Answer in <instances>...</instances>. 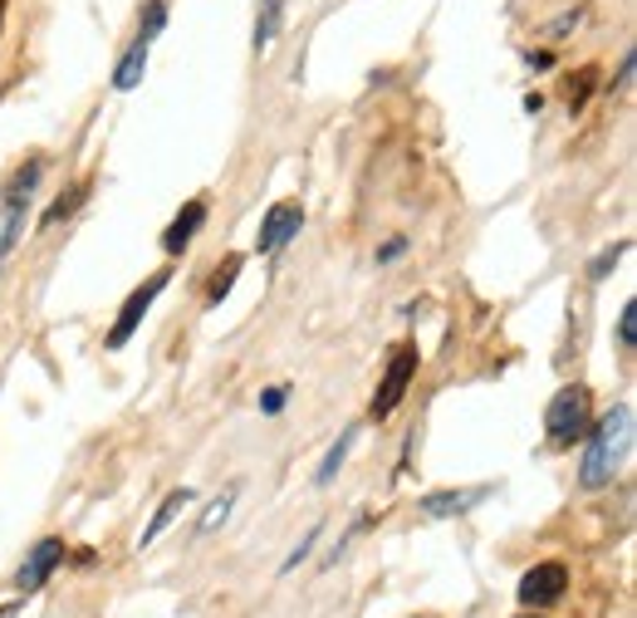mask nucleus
I'll return each instance as SVG.
<instances>
[{
	"mask_svg": "<svg viewBox=\"0 0 637 618\" xmlns=\"http://www.w3.org/2000/svg\"><path fill=\"white\" fill-rule=\"evenodd\" d=\"M633 446V403H618L613 412H603L594 437H588V452H584V466H578V481H584V491H603L613 486V476H618L623 456H628Z\"/></svg>",
	"mask_w": 637,
	"mask_h": 618,
	"instance_id": "f257e3e1",
	"label": "nucleus"
},
{
	"mask_svg": "<svg viewBox=\"0 0 637 618\" xmlns=\"http://www.w3.org/2000/svg\"><path fill=\"white\" fill-rule=\"evenodd\" d=\"M544 428H550V446H574L588 432V388H560L550 412H544Z\"/></svg>",
	"mask_w": 637,
	"mask_h": 618,
	"instance_id": "f03ea898",
	"label": "nucleus"
},
{
	"mask_svg": "<svg viewBox=\"0 0 637 618\" xmlns=\"http://www.w3.org/2000/svg\"><path fill=\"white\" fill-rule=\"evenodd\" d=\"M413 373H417V349H397L393 363H388V373H383V383H378V398H373V418H378V422L397 412L407 383H413Z\"/></svg>",
	"mask_w": 637,
	"mask_h": 618,
	"instance_id": "7ed1b4c3",
	"label": "nucleus"
},
{
	"mask_svg": "<svg viewBox=\"0 0 637 618\" xmlns=\"http://www.w3.org/2000/svg\"><path fill=\"white\" fill-rule=\"evenodd\" d=\"M60 559H64V540H40L35 549L25 555V565L15 569V589H20V599H30L35 589H44V579L60 569Z\"/></svg>",
	"mask_w": 637,
	"mask_h": 618,
	"instance_id": "20e7f679",
	"label": "nucleus"
},
{
	"mask_svg": "<svg viewBox=\"0 0 637 618\" xmlns=\"http://www.w3.org/2000/svg\"><path fill=\"white\" fill-rule=\"evenodd\" d=\"M163 290H167V275H153V280H147L143 290H133L128 300H123V309H118V325H113V334H108L113 349H123V343L133 339V329L143 325V315H147V309H153V300H157V295H163Z\"/></svg>",
	"mask_w": 637,
	"mask_h": 618,
	"instance_id": "39448f33",
	"label": "nucleus"
},
{
	"mask_svg": "<svg viewBox=\"0 0 637 618\" xmlns=\"http://www.w3.org/2000/svg\"><path fill=\"white\" fill-rule=\"evenodd\" d=\"M564 589H568V569L550 559V565H534L530 575L520 579V604H525V609H544V604H554Z\"/></svg>",
	"mask_w": 637,
	"mask_h": 618,
	"instance_id": "423d86ee",
	"label": "nucleus"
},
{
	"mask_svg": "<svg viewBox=\"0 0 637 618\" xmlns=\"http://www.w3.org/2000/svg\"><path fill=\"white\" fill-rule=\"evenodd\" d=\"M300 226H304L300 202H280V206H270L265 222H260V240H255V246H260V250H280L284 240L300 231Z\"/></svg>",
	"mask_w": 637,
	"mask_h": 618,
	"instance_id": "0eeeda50",
	"label": "nucleus"
},
{
	"mask_svg": "<svg viewBox=\"0 0 637 618\" xmlns=\"http://www.w3.org/2000/svg\"><path fill=\"white\" fill-rule=\"evenodd\" d=\"M485 496H491L485 486H476V491H431V496H422V515H431V521H451V515H466L471 506H481Z\"/></svg>",
	"mask_w": 637,
	"mask_h": 618,
	"instance_id": "6e6552de",
	"label": "nucleus"
},
{
	"mask_svg": "<svg viewBox=\"0 0 637 618\" xmlns=\"http://www.w3.org/2000/svg\"><path fill=\"white\" fill-rule=\"evenodd\" d=\"M201 222H207V202H187V212H181L177 222L167 226V236H163V250H167V256H181V250L191 246V236L201 231Z\"/></svg>",
	"mask_w": 637,
	"mask_h": 618,
	"instance_id": "1a4fd4ad",
	"label": "nucleus"
},
{
	"mask_svg": "<svg viewBox=\"0 0 637 618\" xmlns=\"http://www.w3.org/2000/svg\"><path fill=\"white\" fill-rule=\"evenodd\" d=\"M143 69H147V40H138V44H133V50L118 60V69H113V89H118V94L138 89V84H143Z\"/></svg>",
	"mask_w": 637,
	"mask_h": 618,
	"instance_id": "9d476101",
	"label": "nucleus"
},
{
	"mask_svg": "<svg viewBox=\"0 0 637 618\" xmlns=\"http://www.w3.org/2000/svg\"><path fill=\"white\" fill-rule=\"evenodd\" d=\"M187 506H191V491H187V486H181V491H167V501H163V506H157L153 525H147V531H143V545H153L157 535H163L167 525H173V521H177V515L187 511Z\"/></svg>",
	"mask_w": 637,
	"mask_h": 618,
	"instance_id": "9b49d317",
	"label": "nucleus"
},
{
	"mask_svg": "<svg viewBox=\"0 0 637 618\" xmlns=\"http://www.w3.org/2000/svg\"><path fill=\"white\" fill-rule=\"evenodd\" d=\"M354 452V432H344L334 446H328V456H324V466H318V486H328V481L338 476V466H344V456Z\"/></svg>",
	"mask_w": 637,
	"mask_h": 618,
	"instance_id": "f8f14e48",
	"label": "nucleus"
},
{
	"mask_svg": "<svg viewBox=\"0 0 637 618\" xmlns=\"http://www.w3.org/2000/svg\"><path fill=\"white\" fill-rule=\"evenodd\" d=\"M275 30H280V0H265V10H260V20H255V50H270Z\"/></svg>",
	"mask_w": 637,
	"mask_h": 618,
	"instance_id": "ddd939ff",
	"label": "nucleus"
},
{
	"mask_svg": "<svg viewBox=\"0 0 637 618\" xmlns=\"http://www.w3.org/2000/svg\"><path fill=\"white\" fill-rule=\"evenodd\" d=\"M236 275H241V256H231L221 270L211 275V290H207V300H211V305H221L226 295H231V280H236Z\"/></svg>",
	"mask_w": 637,
	"mask_h": 618,
	"instance_id": "4468645a",
	"label": "nucleus"
},
{
	"mask_svg": "<svg viewBox=\"0 0 637 618\" xmlns=\"http://www.w3.org/2000/svg\"><path fill=\"white\" fill-rule=\"evenodd\" d=\"M167 25V0H147V6H143V20H138V40H153V34L157 30H163Z\"/></svg>",
	"mask_w": 637,
	"mask_h": 618,
	"instance_id": "2eb2a0df",
	"label": "nucleus"
},
{
	"mask_svg": "<svg viewBox=\"0 0 637 618\" xmlns=\"http://www.w3.org/2000/svg\"><path fill=\"white\" fill-rule=\"evenodd\" d=\"M618 343H623V353H633V343H637V305L633 300L623 305V315H618Z\"/></svg>",
	"mask_w": 637,
	"mask_h": 618,
	"instance_id": "dca6fc26",
	"label": "nucleus"
},
{
	"mask_svg": "<svg viewBox=\"0 0 637 618\" xmlns=\"http://www.w3.org/2000/svg\"><path fill=\"white\" fill-rule=\"evenodd\" d=\"M79 197H84V187H70V192H64V197L54 202L50 212H44V226H54V222H60V216H70L74 206H79Z\"/></svg>",
	"mask_w": 637,
	"mask_h": 618,
	"instance_id": "f3484780",
	"label": "nucleus"
},
{
	"mask_svg": "<svg viewBox=\"0 0 637 618\" xmlns=\"http://www.w3.org/2000/svg\"><path fill=\"white\" fill-rule=\"evenodd\" d=\"M231 501H236V491H226V496H221V501H211V511H207V515H201V531H216V525H221V521H226V511H231Z\"/></svg>",
	"mask_w": 637,
	"mask_h": 618,
	"instance_id": "a211bd4d",
	"label": "nucleus"
},
{
	"mask_svg": "<svg viewBox=\"0 0 637 618\" xmlns=\"http://www.w3.org/2000/svg\"><path fill=\"white\" fill-rule=\"evenodd\" d=\"M618 256H623V246H613V250H603V256L594 260V270H588V275H594V280H603V275H608L613 266H618Z\"/></svg>",
	"mask_w": 637,
	"mask_h": 618,
	"instance_id": "6ab92c4d",
	"label": "nucleus"
},
{
	"mask_svg": "<svg viewBox=\"0 0 637 618\" xmlns=\"http://www.w3.org/2000/svg\"><path fill=\"white\" fill-rule=\"evenodd\" d=\"M314 540H318V531H310V535H304L300 545H294V555L284 559V569H294V565H300V559H304V555H310V549H314Z\"/></svg>",
	"mask_w": 637,
	"mask_h": 618,
	"instance_id": "aec40b11",
	"label": "nucleus"
},
{
	"mask_svg": "<svg viewBox=\"0 0 637 618\" xmlns=\"http://www.w3.org/2000/svg\"><path fill=\"white\" fill-rule=\"evenodd\" d=\"M284 398H290L284 388H270V393L260 398V408H265V412H280V408H284Z\"/></svg>",
	"mask_w": 637,
	"mask_h": 618,
	"instance_id": "412c9836",
	"label": "nucleus"
},
{
	"mask_svg": "<svg viewBox=\"0 0 637 618\" xmlns=\"http://www.w3.org/2000/svg\"><path fill=\"white\" fill-rule=\"evenodd\" d=\"M403 250H407V240H393V246H388V250H383V256H378V260H397V256H403Z\"/></svg>",
	"mask_w": 637,
	"mask_h": 618,
	"instance_id": "4be33fe9",
	"label": "nucleus"
},
{
	"mask_svg": "<svg viewBox=\"0 0 637 618\" xmlns=\"http://www.w3.org/2000/svg\"><path fill=\"white\" fill-rule=\"evenodd\" d=\"M520 618H534V614H520Z\"/></svg>",
	"mask_w": 637,
	"mask_h": 618,
	"instance_id": "5701e85b",
	"label": "nucleus"
}]
</instances>
